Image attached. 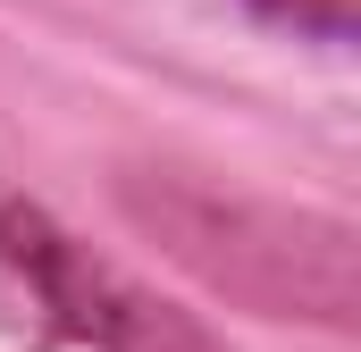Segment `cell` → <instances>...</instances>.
Returning <instances> with one entry per match:
<instances>
[{
  "instance_id": "1",
  "label": "cell",
  "mask_w": 361,
  "mask_h": 352,
  "mask_svg": "<svg viewBox=\"0 0 361 352\" xmlns=\"http://www.w3.org/2000/svg\"><path fill=\"white\" fill-rule=\"evenodd\" d=\"M126 210L202 285H219V294H235L269 319L353 327V235L336 218L210 193V184H185V176H126Z\"/></svg>"
},
{
  "instance_id": "2",
  "label": "cell",
  "mask_w": 361,
  "mask_h": 352,
  "mask_svg": "<svg viewBox=\"0 0 361 352\" xmlns=\"http://www.w3.org/2000/svg\"><path fill=\"white\" fill-rule=\"evenodd\" d=\"M0 252L34 285V302L51 310V327L85 352H227L202 319L169 310L160 294H143L135 277L92 260L76 235H59L42 210H0Z\"/></svg>"
}]
</instances>
